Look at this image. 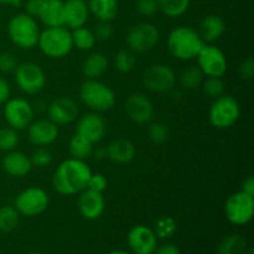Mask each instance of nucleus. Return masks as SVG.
<instances>
[{
	"label": "nucleus",
	"mask_w": 254,
	"mask_h": 254,
	"mask_svg": "<svg viewBox=\"0 0 254 254\" xmlns=\"http://www.w3.org/2000/svg\"><path fill=\"white\" fill-rule=\"evenodd\" d=\"M91 174V168L84 160L66 159L57 166L52 176V186L61 195H76L86 190Z\"/></svg>",
	"instance_id": "nucleus-1"
},
{
	"label": "nucleus",
	"mask_w": 254,
	"mask_h": 254,
	"mask_svg": "<svg viewBox=\"0 0 254 254\" xmlns=\"http://www.w3.org/2000/svg\"><path fill=\"white\" fill-rule=\"evenodd\" d=\"M166 44L171 56L180 61H190L196 59L205 42L192 27L178 26L169 32Z\"/></svg>",
	"instance_id": "nucleus-2"
},
{
	"label": "nucleus",
	"mask_w": 254,
	"mask_h": 254,
	"mask_svg": "<svg viewBox=\"0 0 254 254\" xmlns=\"http://www.w3.org/2000/svg\"><path fill=\"white\" fill-rule=\"evenodd\" d=\"M79 98L84 106L97 113L111 111L117 101L113 89L98 79L84 81L79 89Z\"/></svg>",
	"instance_id": "nucleus-3"
},
{
	"label": "nucleus",
	"mask_w": 254,
	"mask_h": 254,
	"mask_svg": "<svg viewBox=\"0 0 254 254\" xmlns=\"http://www.w3.org/2000/svg\"><path fill=\"white\" fill-rule=\"evenodd\" d=\"M37 46L50 59L66 57L73 49L71 31L66 26L46 27L44 31H40Z\"/></svg>",
	"instance_id": "nucleus-4"
},
{
	"label": "nucleus",
	"mask_w": 254,
	"mask_h": 254,
	"mask_svg": "<svg viewBox=\"0 0 254 254\" xmlns=\"http://www.w3.org/2000/svg\"><path fill=\"white\" fill-rule=\"evenodd\" d=\"M7 35L15 46L30 50L37 46L40 29L35 17L30 16L26 12H20L9 20Z\"/></svg>",
	"instance_id": "nucleus-5"
},
{
	"label": "nucleus",
	"mask_w": 254,
	"mask_h": 254,
	"mask_svg": "<svg viewBox=\"0 0 254 254\" xmlns=\"http://www.w3.org/2000/svg\"><path fill=\"white\" fill-rule=\"evenodd\" d=\"M241 117V107L232 96H223L213 99L208 111V121L216 129H228L235 126Z\"/></svg>",
	"instance_id": "nucleus-6"
},
{
	"label": "nucleus",
	"mask_w": 254,
	"mask_h": 254,
	"mask_svg": "<svg viewBox=\"0 0 254 254\" xmlns=\"http://www.w3.org/2000/svg\"><path fill=\"white\" fill-rule=\"evenodd\" d=\"M141 82L143 86L153 93H166L174 89L178 76L169 64H153L143 72Z\"/></svg>",
	"instance_id": "nucleus-7"
},
{
	"label": "nucleus",
	"mask_w": 254,
	"mask_h": 254,
	"mask_svg": "<svg viewBox=\"0 0 254 254\" xmlns=\"http://www.w3.org/2000/svg\"><path fill=\"white\" fill-rule=\"evenodd\" d=\"M50 203L49 193L41 188H27L16 196L14 207L20 216L25 217H36L47 210Z\"/></svg>",
	"instance_id": "nucleus-8"
},
{
	"label": "nucleus",
	"mask_w": 254,
	"mask_h": 254,
	"mask_svg": "<svg viewBox=\"0 0 254 254\" xmlns=\"http://www.w3.org/2000/svg\"><path fill=\"white\" fill-rule=\"evenodd\" d=\"M225 215L228 222L235 226L250 223L254 215V196L243 191L232 193L226 200Z\"/></svg>",
	"instance_id": "nucleus-9"
},
{
	"label": "nucleus",
	"mask_w": 254,
	"mask_h": 254,
	"mask_svg": "<svg viewBox=\"0 0 254 254\" xmlns=\"http://www.w3.org/2000/svg\"><path fill=\"white\" fill-rule=\"evenodd\" d=\"M126 41L131 51L135 54H144L158 46L160 41V31L154 24L140 22L129 30Z\"/></svg>",
	"instance_id": "nucleus-10"
},
{
	"label": "nucleus",
	"mask_w": 254,
	"mask_h": 254,
	"mask_svg": "<svg viewBox=\"0 0 254 254\" xmlns=\"http://www.w3.org/2000/svg\"><path fill=\"white\" fill-rule=\"evenodd\" d=\"M15 83L26 94H37L46 86V74L35 62H22L14 71Z\"/></svg>",
	"instance_id": "nucleus-11"
},
{
	"label": "nucleus",
	"mask_w": 254,
	"mask_h": 254,
	"mask_svg": "<svg viewBox=\"0 0 254 254\" xmlns=\"http://www.w3.org/2000/svg\"><path fill=\"white\" fill-rule=\"evenodd\" d=\"M197 67L202 71L205 77H220L222 78L228 69L227 57L220 47L215 45H203L198 55Z\"/></svg>",
	"instance_id": "nucleus-12"
},
{
	"label": "nucleus",
	"mask_w": 254,
	"mask_h": 254,
	"mask_svg": "<svg viewBox=\"0 0 254 254\" xmlns=\"http://www.w3.org/2000/svg\"><path fill=\"white\" fill-rule=\"evenodd\" d=\"M4 118L9 127L19 130L27 129L34 121V107L24 98H10L4 103Z\"/></svg>",
	"instance_id": "nucleus-13"
},
{
	"label": "nucleus",
	"mask_w": 254,
	"mask_h": 254,
	"mask_svg": "<svg viewBox=\"0 0 254 254\" xmlns=\"http://www.w3.org/2000/svg\"><path fill=\"white\" fill-rule=\"evenodd\" d=\"M127 117L135 124H148L153 119L155 109L154 104L144 93L130 94L124 103Z\"/></svg>",
	"instance_id": "nucleus-14"
},
{
	"label": "nucleus",
	"mask_w": 254,
	"mask_h": 254,
	"mask_svg": "<svg viewBox=\"0 0 254 254\" xmlns=\"http://www.w3.org/2000/svg\"><path fill=\"white\" fill-rule=\"evenodd\" d=\"M128 246L133 254H154L158 247V237L153 228L144 225H136L129 231Z\"/></svg>",
	"instance_id": "nucleus-15"
},
{
	"label": "nucleus",
	"mask_w": 254,
	"mask_h": 254,
	"mask_svg": "<svg viewBox=\"0 0 254 254\" xmlns=\"http://www.w3.org/2000/svg\"><path fill=\"white\" fill-rule=\"evenodd\" d=\"M74 133L83 136L91 143L97 144L103 139L106 134V122L99 113L89 112L77 119Z\"/></svg>",
	"instance_id": "nucleus-16"
},
{
	"label": "nucleus",
	"mask_w": 254,
	"mask_h": 254,
	"mask_svg": "<svg viewBox=\"0 0 254 254\" xmlns=\"http://www.w3.org/2000/svg\"><path fill=\"white\" fill-rule=\"evenodd\" d=\"M47 116L57 126L69 124L78 118V106L71 97H59L47 106Z\"/></svg>",
	"instance_id": "nucleus-17"
},
{
	"label": "nucleus",
	"mask_w": 254,
	"mask_h": 254,
	"mask_svg": "<svg viewBox=\"0 0 254 254\" xmlns=\"http://www.w3.org/2000/svg\"><path fill=\"white\" fill-rule=\"evenodd\" d=\"M60 129L57 124L50 119L32 121L27 127V136L34 145L47 146L59 138Z\"/></svg>",
	"instance_id": "nucleus-18"
},
{
	"label": "nucleus",
	"mask_w": 254,
	"mask_h": 254,
	"mask_svg": "<svg viewBox=\"0 0 254 254\" xmlns=\"http://www.w3.org/2000/svg\"><path fill=\"white\" fill-rule=\"evenodd\" d=\"M106 210L103 193L86 189L79 192L78 211L83 218L88 221L98 220Z\"/></svg>",
	"instance_id": "nucleus-19"
},
{
	"label": "nucleus",
	"mask_w": 254,
	"mask_h": 254,
	"mask_svg": "<svg viewBox=\"0 0 254 254\" xmlns=\"http://www.w3.org/2000/svg\"><path fill=\"white\" fill-rule=\"evenodd\" d=\"M32 163L29 155L22 151H7L2 159V169L11 178H24L32 170Z\"/></svg>",
	"instance_id": "nucleus-20"
},
{
	"label": "nucleus",
	"mask_w": 254,
	"mask_h": 254,
	"mask_svg": "<svg viewBox=\"0 0 254 254\" xmlns=\"http://www.w3.org/2000/svg\"><path fill=\"white\" fill-rule=\"evenodd\" d=\"M64 26L67 29H77L84 26L89 16L88 4L86 0H66L64 1Z\"/></svg>",
	"instance_id": "nucleus-21"
},
{
	"label": "nucleus",
	"mask_w": 254,
	"mask_h": 254,
	"mask_svg": "<svg viewBox=\"0 0 254 254\" xmlns=\"http://www.w3.org/2000/svg\"><path fill=\"white\" fill-rule=\"evenodd\" d=\"M107 159L116 164H128L135 158V146L128 139H116L107 146Z\"/></svg>",
	"instance_id": "nucleus-22"
},
{
	"label": "nucleus",
	"mask_w": 254,
	"mask_h": 254,
	"mask_svg": "<svg viewBox=\"0 0 254 254\" xmlns=\"http://www.w3.org/2000/svg\"><path fill=\"white\" fill-rule=\"evenodd\" d=\"M37 17L46 27L64 26V1L62 0H45Z\"/></svg>",
	"instance_id": "nucleus-23"
},
{
	"label": "nucleus",
	"mask_w": 254,
	"mask_h": 254,
	"mask_svg": "<svg viewBox=\"0 0 254 254\" xmlns=\"http://www.w3.org/2000/svg\"><path fill=\"white\" fill-rule=\"evenodd\" d=\"M225 30L226 24L222 17L218 16V15L211 14L201 20L200 30L197 32L200 34L203 42L212 44V42L217 41L222 37V35L225 34Z\"/></svg>",
	"instance_id": "nucleus-24"
},
{
	"label": "nucleus",
	"mask_w": 254,
	"mask_h": 254,
	"mask_svg": "<svg viewBox=\"0 0 254 254\" xmlns=\"http://www.w3.org/2000/svg\"><path fill=\"white\" fill-rule=\"evenodd\" d=\"M109 66L108 59L102 52H93L82 64V73L87 79H98L107 72Z\"/></svg>",
	"instance_id": "nucleus-25"
},
{
	"label": "nucleus",
	"mask_w": 254,
	"mask_h": 254,
	"mask_svg": "<svg viewBox=\"0 0 254 254\" xmlns=\"http://www.w3.org/2000/svg\"><path fill=\"white\" fill-rule=\"evenodd\" d=\"M87 4L89 12L98 21H112L118 15V0H89Z\"/></svg>",
	"instance_id": "nucleus-26"
},
{
	"label": "nucleus",
	"mask_w": 254,
	"mask_h": 254,
	"mask_svg": "<svg viewBox=\"0 0 254 254\" xmlns=\"http://www.w3.org/2000/svg\"><path fill=\"white\" fill-rule=\"evenodd\" d=\"M247 251V240L240 233H231L220 242L218 254H245Z\"/></svg>",
	"instance_id": "nucleus-27"
},
{
	"label": "nucleus",
	"mask_w": 254,
	"mask_h": 254,
	"mask_svg": "<svg viewBox=\"0 0 254 254\" xmlns=\"http://www.w3.org/2000/svg\"><path fill=\"white\" fill-rule=\"evenodd\" d=\"M93 143L74 133L71 136L68 143V151L71 154V158L78 159V160H86L93 154Z\"/></svg>",
	"instance_id": "nucleus-28"
},
{
	"label": "nucleus",
	"mask_w": 254,
	"mask_h": 254,
	"mask_svg": "<svg viewBox=\"0 0 254 254\" xmlns=\"http://www.w3.org/2000/svg\"><path fill=\"white\" fill-rule=\"evenodd\" d=\"M72 35V42H73V47L78 49L79 51H89L94 47L97 40L94 36L93 31L89 30L88 27L81 26L73 29L71 32Z\"/></svg>",
	"instance_id": "nucleus-29"
},
{
	"label": "nucleus",
	"mask_w": 254,
	"mask_h": 254,
	"mask_svg": "<svg viewBox=\"0 0 254 254\" xmlns=\"http://www.w3.org/2000/svg\"><path fill=\"white\" fill-rule=\"evenodd\" d=\"M190 1L191 0H158L159 10L165 16L175 19L188 11Z\"/></svg>",
	"instance_id": "nucleus-30"
},
{
	"label": "nucleus",
	"mask_w": 254,
	"mask_h": 254,
	"mask_svg": "<svg viewBox=\"0 0 254 254\" xmlns=\"http://www.w3.org/2000/svg\"><path fill=\"white\" fill-rule=\"evenodd\" d=\"M178 79L185 89H196L202 84L205 76L197 66H190L181 72Z\"/></svg>",
	"instance_id": "nucleus-31"
},
{
	"label": "nucleus",
	"mask_w": 254,
	"mask_h": 254,
	"mask_svg": "<svg viewBox=\"0 0 254 254\" xmlns=\"http://www.w3.org/2000/svg\"><path fill=\"white\" fill-rule=\"evenodd\" d=\"M20 213L14 206H2L0 207V231L4 233L12 232L19 226Z\"/></svg>",
	"instance_id": "nucleus-32"
},
{
	"label": "nucleus",
	"mask_w": 254,
	"mask_h": 254,
	"mask_svg": "<svg viewBox=\"0 0 254 254\" xmlns=\"http://www.w3.org/2000/svg\"><path fill=\"white\" fill-rule=\"evenodd\" d=\"M176 230H178V223H176L175 218L171 216H161V217L156 218L154 222L153 231L155 236L160 240H169L175 235Z\"/></svg>",
	"instance_id": "nucleus-33"
},
{
	"label": "nucleus",
	"mask_w": 254,
	"mask_h": 254,
	"mask_svg": "<svg viewBox=\"0 0 254 254\" xmlns=\"http://www.w3.org/2000/svg\"><path fill=\"white\" fill-rule=\"evenodd\" d=\"M113 64L118 72H121V73H129V72L133 71L136 64L135 52L131 51L130 49L119 50L114 55Z\"/></svg>",
	"instance_id": "nucleus-34"
},
{
	"label": "nucleus",
	"mask_w": 254,
	"mask_h": 254,
	"mask_svg": "<svg viewBox=\"0 0 254 254\" xmlns=\"http://www.w3.org/2000/svg\"><path fill=\"white\" fill-rule=\"evenodd\" d=\"M148 138L155 145H163L170 138V130L163 122H153L148 128Z\"/></svg>",
	"instance_id": "nucleus-35"
},
{
	"label": "nucleus",
	"mask_w": 254,
	"mask_h": 254,
	"mask_svg": "<svg viewBox=\"0 0 254 254\" xmlns=\"http://www.w3.org/2000/svg\"><path fill=\"white\" fill-rule=\"evenodd\" d=\"M201 87H202L203 93L212 99H216L225 94V82L220 77H206Z\"/></svg>",
	"instance_id": "nucleus-36"
},
{
	"label": "nucleus",
	"mask_w": 254,
	"mask_h": 254,
	"mask_svg": "<svg viewBox=\"0 0 254 254\" xmlns=\"http://www.w3.org/2000/svg\"><path fill=\"white\" fill-rule=\"evenodd\" d=\"M20 143V136L16 129L11 127L0 129V150L1 151H11L15 150Z\"/></svg>",
	"instance_id": "nucleus-37"
},
{
	"label": "nucleus",
	"mask_w": 254,
	"mask_h": 254,
	"mask_svg": "<svg viewBox=\"0 0 254 254\" xmlns=\"http://www.w3.org/2000/svg\"><path fill=\"white\" fill-rule=\"evenodd\" d=\"M30 159H31V163L34 168H47L52 163V154L49 149L39 148L32 153Z\"/></svg>",
	"instance_id": "nucleus-38"
},
{
	"label": "nucleus",
	"mask_w": 254,
	"mask_h": 254,
	"mask_svg": "<svg viewBox=\"0 0 254 254\" xmlns=\"http://www.w3.org/2000/svg\"><path fill=\"white\" fill-rule=\"evenodd\" d=\"M135 10L140 16H153L159 11L158 0H136Z\"/></svg>",
	"instance_id": "nucleus-39"
},
{
	"label": "nucleus",
	"mask_w": 254,
	"mask_h": 254,
	"mask_svg": "<svg viewBox=\"0 0 254 254\" xmlns=\"http://www.w3.org/2000/svg\"><path fill=\"white\" fill-rule=\"evenodd\" d=\"M19 61L12 52L5 51L0 54V71L4 73H10L16 69Z\"/></svg>",
	"instance_id": "nucleus-40"
},
{
	"label": "nucleus",
	"mask_w": 254,
	"mask_h": 254,
	"mask_svg": "<svg viewBox=\"0 0 254 254\" xmlns=\"http://www.w3.org/2000/svg\"><path fill=\"white\" fill-rule=\"evenodd\" d=\"M107 186H108V181H107L106 176H104L103 174H91V176H89L88 179V183H87V189H88V190L103 193V191L106 190Z\"/></svg>",
	"instance_id": "nucleus-41"
},
{
	"label": "nucleus",
	"mask_w": 254,
	"mask_h": 254,
	"mask_svg": "<svg viewBox=\"0 0 254 254\" xmlns=\"http://www.w3.org/2000/svg\"><path fill=\"white\" fill-rule=\"evenodd\" d=\"M96 40L99 41H107L113 36V26L111 21H98L93 31Z\"/></svg>",
	"instance_id": "nucleus-42"
},
{
	"label": "nucleus",
	"mask_w": 254,
	"mask_h": 254,
	"mask_svg": "<svg viewBox=\"0 0 254 254\" xmlns=\"http://www.w3.org/2000/svg\"><path fill=\"white\" fill-rule=\"evenodd\" d=\"M238 74L245 81H251L254 76V60L252 57H247L243 60L238 66Z\"/></svg>",
	"instance_id": "nucleus-43"
},
{
	"label": "nucleus",
	"mask_w": 254,
	"mask_h": 254,
	"mask_svg": "<svg viewBox=\"0 0 254 254\" xmlns=\"http://www.w3.org/2000/svg\"><path fill=\"white\" fill-rule=\"evenodd\" d=\"M44 1L45 0H27L26 4H25V10H26L25 12L32 17H37Z\"/></svg>",
	"instance_id": "nucleus-44"
},
{
	"label": "nucleus",
	"mask_w": 254,
	"mask_h": 254,
	"mask_svg": "<svg viewBox=\"0 0 254 254\" xmlns=\"http://www.w3.org/2000/svg\"><path fill=\"white\" fill-rule=\"evenodd\" d=\"M10 96H11V87L10 83L0 76V104H4L5 102L9 101Z\"/></svg>",
	"instance_id": "nucleus-45"
},
{
	"label": "nucleus",
	"mask_w": 254,
	"mask_h": 254,
	"mask_svg": "<svg viewBox=\"0 0 254 254\" xmlns=\"http://www.w3.org/2000/svg\"><path fill=\"white\" fill-rule=\"evenodd\" d=\"M154 254H181L180 248L171 243H165V245L156 247Z\"/></svg>",
	"instance_id": "nucleus-46"
},
{
	"label": "nucleus",
	"mask_w": 254,
	"mask_h": 254,
	"mask_svg": "<svg viewBox=\"0 0 254 254\" xmlns=\"http://www.w3.org/2000/svg\"><path fill=\"white\" fill-rule=\"evenodd\" d=\"M241 191L248 193V195L254 196V178L253 176H248V178L243 181Z\"/></svg>",
	"instance_id": "nucleus-47"
},
{
	"label": "nucleus",
	"mask_w": 254,
	"mask_h": 254,
	"mask_svg": "<svg viewBox=\"0 0 254 254\" xmlns=\"http://www.w3.org/2000/svg\"><path fill=\"white\" fill-rule=\"evenodd\" d=\"M92 155H94V158H96L97 160H104V159H107V149L106 148L93 149V154H92Z\"/></svg>",
	"instance_id": "nucleus-48"
},
{
	"label": "nucleus",
	"mask_w": 254,
	"mask_h": 254,
	"mask_svg": "<svg viewBox=\"0 0 254 254\" xmlns=\"http://www.w3.org/2000/svg\"><path fill=\"white\" fill-rule=\"evenodd\" d=\"M0 4L11 5V6H20V5H21V0H0Z\"/></svg>",
	"instance_id": "nucleus-49"
},
{
	"label": "nucleus",
	"mask_w": 254,
	"mask_h": 254,
	"mask_svg": "<svg viewBox=\"0 0 254 254\" xmlns=\"http://www.w3.org/2000/svg\"><path fill=\"white\" fill-rule=\"evenodd\" d=\"M108 254H131L129 252H126V251H121V250H117V251H112Z\"/></svg>",
	"instance_id": "nucleus-50"
},
{
	"label": "nucleus",
	"mask_w": 254,
	"mask_h": 254,
	"mask_svg": "<svg viewBox=\"0 0 254 254\" xmlns=\"http://www.w3.org/2000/svg\"><path fill=\"white\" fill-rule=\"evenodd\" d=\"M245 254H254V250L253 248H247V251H246Z\"/></svg>",
	"instance_id": "nucleus-51"
},
{
	"label": "nucleus",
	"mask_w": 254,
	"mask_h": 254,
	"mask_svg": "<svg viewBox=\"0 0 254 254\" xmlns=\"http://www.w3.org/2000/svg\"><path fill=\"white\" fill-rule=\"evenodd\" d=\"M30 254H40V253H30Z\"/></svg>",
	"instance_id": "nucleus-52"
}]
</instances>
